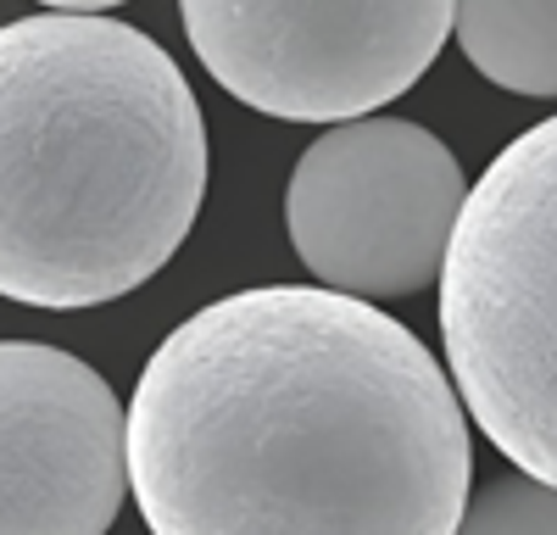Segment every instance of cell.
<instances>
[{
  "label": "cell",
  "mask_w": 557,
  "mask_h": 535,
  "mask_svg": "<svg viewBox=\"0 0 557 535\" xmlns=\"http://www.w3.org/2000/svg\"><path fill=\"white\" fill-rule=\"evenodd\" d=\"M128 497L157 535H451L469 413L374 301L257 285L184 319L123 408Z\"/></svg>",
  "instance_id": "cell-1"
},
{
  "label": "cell",
  "mask_w": 557,
  "mask_h": 535,
  "mask_svg": "<svg viewBox=\"0 0 557 535\" xmlns=\"http://www.w3.org/2000/svg\"><path fill=\"white\" fill-rule=\"evenodd\" d=\"M207 201V117L162 45L101 12L0 28V296L78 312L157 279Z\"/></svg>",
  "instance_id": "cell-2"
},
{
  "label": "cell",
  "mask_w": 557,
  "mask_h": 535,
  "mask_svg": "<svg viewBox=\"0 0 557 535\" xmlns=\"http://www.w3.org/2000/svg\"><path fill=\"white\" fill-rule=\"evenodd\" d=\"M451 390L502 458L557 480V123L524 128L462 190L441 251Z\"/></svg>",
  "instance_id": "cell-3"
},
{
  "label": "cell",
  "mask_w": 557,
  "mask_h": 535,
  "mask_svg": "<svg viewBox=\"0 0 557 535\" xmlns=\"http://www.w3.org/2000/svg\"><path fill=\"white\" fill-rule=\"evenodd\" d=\"M196 62L251 112L341 123L424 78L451 0H178Z\"/></svg>",
  "instance_id": "cell-4"
},
{
  "label": "cell",
  "mask_w": 557,
  "mask_h": 535,
  "mask_svg": "<svg viewBox=\"0 0 557 535\" xmlns=\"http://www.w3.org/2000/svg\"><path fill=\"white\" fill-rule=\"evenodd\" d=\"M446 140L407 117H341L301 151L285 190V229L301 268L346 296L396 301L435 285L462 207Z\"/></svg>",
  "instance_id": "cell-5"
},
{
  "label": "cell",
  "mask_w": 557,
  "mask_h": 535,
  "mask_svg": "<svg viewBox=\"0 0 557 535\" xmlns=\"http://www.w3.org/2000/svg\"><path fill=\"white\" fill-rule=\"evenodd\" d=\"M128 497L117 390L45 340H0V535H101Z\"/></svg>",
  "instance_id": "cell-6"
},
{
  "label": "cell",
  "mask_w": 557,
  "mask_h": 535,
  "mask_svg": "<svg viewBox=\"0 0 557 535\" xmlns=\"http://www.w3.org/2000/svg\"><path fill=\"white\" fill-rule=\"evenodd\" d=\"M457 51L496 89L524 101L557 96V0H451Z\"/></svg>",
  "instance_id": "cell-7"
},
{
  "label": "cell",
  "mask_w": 557,
  "mask_h": 535,
  "mask_svg": "<svg viewBox=\"0 0 557 535\" xmlns=\"http://www.w3.org/2000/svg\"><path fill=\"white\" fill-rule=\"evenodd\" d=\"M457 530L469 535H552L557 530V502H552V480L541 474H507V480H491L480 497L469 490L462 497V513H457Z\"/></svg>",
  "instance_id": "cell-8"
},
{
  "label": "cell",
  "mask_w": 557,
  "mask_h": 535,
  "mask_svg": "<svg viewBox=\"0 0 557 535\" xmlns=\"http://www.w3.org/2000/svg\"><path fill=\"white\" fill-rule=\"evenodd\" d=\"M34 7H51V12H107V7H123V0H34Z\"/></svg>",
  "instance_id": "cell-9"
}]
</instances>
